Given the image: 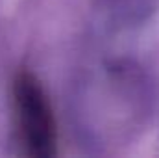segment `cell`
Returning <instances> with one entry per match:
<instances>
[{
	"label": "cell",
	"mask_w": 159,
	"mask_h": 158,
	"mask_svg": "<svg viewBox=\"0 0 159 158\" xmlns=\"http://www.w3.org/2000/svg\"><path fill=\"white\" fill-rule=\"evenodd\" d=\"M13 116L22 153L30 158L57 155V123L44 87L30 71L13 80Z\"/></svg>",
	"instance_id": "1"
}]
</instances>
